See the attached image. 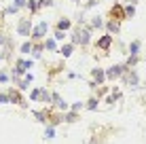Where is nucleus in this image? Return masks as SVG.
Returning a JSON list of instances; mask_svg holds the SVG:
<instances>
[{"label": "nucleus", "mask_w": 146, "mask_h": 144, "mask_svg": "<svg viewBox=\"0 0 146 144\" xmlns=\"http://www.w3.org/2000/svg\"><path fill=\"white\" fill-rule=\"evenodd\" d=\"M30 32H32V21H30V19H19L17 34L19 36H30Z\"/></svg>", "instance_id": "1"}, {"label": "nucleus", "mask_w": 146, "mask_h": 144, "mask_svg": "<svg viewBox=\"0 0 146 144\" xmlns=\"http://www.w3.org/2000/svg\"><path fill=\"white\" fill-rule=\"evenodd\" d=\"M47 30H49V23H47V21H40L38 26L32 30V38H34V40H40V38L47 34Z\"/></svg>", "instance_id": "2"}, {"label": "nucleus", "mask_w": 146, "mask_h": 144, "mask_svg": "<svg viewBox=\"0 0 146 144\" xmlns=\"http://www.w3.org/2000/svg\"><path fill=\"white\" fill-rule=\"evenodd\" d=\"M72 42H74V44H78V42H80V44H87V42H89V30H83V32L78 30V32L74 34Z\"/></svg>", "instance_id": "3"}, {"label": "nucleus", "mask_w": 146, "mask_h": 144, "mask_svg": "<svg viewBox=\"0 0 146 144\" xmlns=\"http://www.w3.org/2000/svg\"><path fill=\"white\" fill-rule=\"evenodd\" d=\"M123 72H125L123 66H112V68L106 72V76H108V78H119V76H123Z\"/></svg>", "instance_id": "4"}, {"label": "nucleus", "mask_w": 146, "mask_h": 144, "mask_svg": "<svg viewBox=\"0 0 146 144\" xmlns=\"http://www.w3.org/2000/svg\"><path fill=\"white\" fill-rule=\"evenodd\" d=\"M51 100L55 102V106H57V108H59V110H68V104H66V102H64V100H62V98H59V96H57V93H53V96H51Z\"/></svg>", "instance_id": "5"}, {"label": "nucleus", "mask_w": 146, "mask_h": 144, "mask_svg": "<svg viewBox=\"0 0 146 144\" xmlns=\"http://www.w3.org/2000/svg\"><path fill=\"white\" fill-rule=\"evenodd\" d=\"M110 42H112V36H110V34H106V36H102V38L98 40V47H100V49H108Z\"/></svg>", "instance_id": "6"}, {"label": "nucleus", "mask_w": 146, "mask_h": 144, "mask_svg": "<svg viewBox=\"0 0 146 144\" xmlns=\"http://www.w3.org/2000/svg\"><path fill=\"white\" fill-rule=\"evenodd\" d=\"M93 78L98 83H104V78H106V74H104V70H100V68H95L93 70Z\"/></svg>", "instance_id": "7"}, {"label": "nucleus", "mask_w": 146, "mask_h": 144, "mask_svg": "<svg viewBox=\"0 0 146 144\" xmlns=\"http://www.w3.org/2000/svg\"><path fill=\"white\" fill-rule=\"evenodd\" d=\"M125 81H127L129 85H138V74H135V72H129V74H125Z\"/></svg>", "instance_id": "8"}, {"label": "nucleus", "mask_w": 146, "mask_h": 144, "mask_svg": "<svg viewBox=\"0 0 146 144\" xmlns=\"http://www.w3.org/2000/svg\"><path fill=\"white\" fill-rule=\"evenodd\" d=\"M129 53H131L133 57H135V55L140 53V42H138V40H133L131 44H129Z\"/></svg>", "instance_id": "9"}, {"label": "nucleus", "mask_w": 146, "mask_h": 144, "mask_svg": "<svg viewBox=\"0 0 146 144\" xmlns=\"http://www.w3.org/2000/svg\"><path fill=\"white\" fill-rule=\"evenodd\" d=\"M26 7L30 9V13H36V11H38V7H40V4L36 2V0H28V2H26Z\"/></svg>", "instance_id": "10"}, {"label": "nucleus", "mask_w": 146, "mask_h": 144, "mask_svg": "<svg viewBox=\"0 0 146 144\" xmlns=\"http://www.w3.org/2000/svg\"><path fill=\"white\" fill-rule=\"evenodd\" d=\"M59 53H62L64 57H70V55H72V44H64V47H62V51H59Z\"/></svg>", "instance_id": "11"}, {"label": "nucleus", "mask_w": 146, "mask_h": 144, "mask_svg": "<svg viewBox=\"0 0 146 144\" xmlns=\"http://www.w3.org/2000/svg\"><path fill=\"white\" fill-rule=\"evenodd\" d=\"M114 15H117L119 19H123V17H125V11H123L121 7H112V17H114Z\"/></svg>", "instance_id": "12"}, {"label": "nucleus", "mask_w": 146, "mask_h": 144, "mask_svg": "<svg viewBox=\"0 0 146 144\" xmlns=\"http://www.w3.org/2000/svg\"><path fill=\"white\" fill-rule=\"evenodd\" d=\"M68 28H70V21H68V19H59V23H57V30H64V32H66Z\"/></svg>", "instance_id": "13"}, {"label": "nucleus", "mask_w": 146, "mask_h": 144, "mask_svg": "<svg viewBox=\"0 0 146 144\" xmlns=\"http://www.w3.org/2000/svg\"><path fill=\"white\" fill-rule=\"evenodd\" d=\"M133 13H135V7L133 4H127L125 7V17H133Z\"/></svg>", "instance_id": "14"}, {"label": "nucleus", "mask_w": 146, "mask_h": 144, "mask_svg": "<svg viewBox=\"0 0 146 144\" xmlns=\"http://www.w3.org/2000/svg\"><path fill=\"white\" fill-rule=\"evenodd\" d=\"M91 26H93V28H102V26H104V21H102V17H93V21H91Z\"/></svg>", "instance_id": "15"}, {"label": "nucleus", "mask_w": 146, "mask_h": 144, "mask_svg": "<svg viewBox=\"0 0 146 144\" xmlns=\"http://www.w3.org/2000/svg\"><path fill=\"white\" fill-rule=\"evenodd\" d=\"M108 30L110 32H119V21H108Z\"/></svg>", "instance_id": "16"}, {"label": "nucleus", "mask_w": 146, "mask_h": 144, "mask_svg": "<svg viewBox=\"0 0 146 144\" xmlns=\"http://www.w3.org/2000/svg\"><path fill=\"white\" fill-rule=\"evenodd\" d=\"M40 100H42L44 104H49V102H51V96H49L47 91H40Z\"/></svg>", "instance_id": "17"}, {"label": "nucleus", "mask_w": 146, "mask_h": 144, "mask_svg": "<svg viewBox=\"0 0 146 144\" xmlns=\"http://www.w3.org/2000/svg\"><path fill=\"white\" fill-rule=\"evenodd\" d=\"M32 51V42H23L21 44V53H30Z\"/></svg>", "instance_id": "18"}, {"label": "nucleus", "mask_w": 146, "mask_h": 144, "mask_svg": "<svg viewBox=\"0 0 146 144\" xmlns=\"http://www.w3.org/2000/svg\"><path fill=\"white\" fill-rule=\"evenodd\" d=\"M44 47H47V49H51V51H55V40H53V38H49V40L44 42Z\"/></svg>", "instance_id": "19"}, {"label": "nucleus", "mask_w": 146, "mask_h": 144, "mask_svg": "<svg viewBox=\"0 0 146 144\" xmlns=\"http://www.w3.org/2000/svg\"><path fill=\"white\" fill-rule=\"evenodd\" d=\"M30 98H32V100H40V89H34V91L30 93Z\"/></svg>", "instance_id": "20"}, {"label": "nucleus", "mask_w": 146, "mask_h": 144, "mask_svg": "<svg viewBox=\"0 0 146 144\" xmlns=\"http://www.w3.org/2000/svg\"><path fill=\"white\" fill-rule=\"evenodd\" d=\"M64 36H66L64 30H57V32H55V40H64Z\"/></svg>", "instance_id": "21"}, {"label": "nucleus", "mask_w": 146, "mask_h": 144, "mask_svg": "<svg viewBox=\"0 0 146 144\" xmlns=\"http://www.w3.org/2000/svg\"><path fill=\"white\" fill-rule=\"evenodd\" d=\"M0 102H2V104L11 102V96H7V93H0Z\"/></svg>", "instance_id": "22"}, {"label": "nucleus", "mask_w": 146, "mask_h": 144, "mask_svg": "<svg viewBox=\"0 0 146 144\" xmlns=\"http://www.w3.org/2000/svg\"><path fill=\"white\" fill-rule=\"evenodd\" d=\"M74 119H76V112H68V115H66V121L68 123H72Z\"/></svg>", "instance_id": "23"}, {"label": "nucleus", "mask_w": 146, "mask_h": 144, "mask_svg": "<svg viewBox=\"0 0 146 144\" xmlns=\"http://www.w3.org/2000/svg\"><path fill=\"white\" fill-rule=\"evenodd\" d=\"M38 4H40V7H51L53 0H38Z\"/></svg>", "instance_id": "24"}, {"label": "nucleus", "mask_w": 146, "mask_h": 144, "mask_svg": "<svg viewBox=\"0 0 146 144\" xmlns=\"http://www.w3.org/2000/svg\"><path fill=\"white\" fill-rule=\"evenodd\" d=\"M80 108H83V104H80V102H74V104H72V110H74V112L80 110Z\"/></svg>", "instance_id": "25"}, {"label": "nucleus", "mask_w": 146, "mask_h": 144, "mask_svg": "<svg viewBox=\"0 0 146 144\" xmlns=\"http://www.w3.org/2000/svg\"><path fill=\"white\" fill-rule=\"evenodd\" d=\"M53 127H47V131H44V136H47V138H53Z\"/></svg>", "instance_id": "26"}, {"label": "nucleus", "mask_w": 146, "mask_h": 144, "mask_svg": "<svg viewBox=\"0 0 146 144\" xmlns=\"http://www.w3.org/2000/svg\"><path fill=\"white\" fill-rule=\"evenodd\" d=\"M7 81H9V74L2 72V74H0V83H7Z\"/></svg>", "instance_id": "27"}, {"label": "nucleus", "mask_w": 146, "mask_h": 144, "mask_svg": "<svg viewBox=\"0 0 146 144\" xmlns=\"http://www.w3.org/2000/svg\"><path fill=\"white\" fill-rule=\"evenodd\" d=\"M98 106V100H89V108H95Z\"/></svg>", "instance_id": "28"}, {"label": "nucleus", "mask_w": 146, "mask_h": 144, "mask_svg": "<svg viewBox=\"0 0 146 144\" xmlns=\"http://www.w3.org/2000/svg\"><path fill=\"white\" fill-rule=\"evenodd\" d=\"M95 4H98V0H89V2H87V7H95Z\"/></svg>", "instance_id": "29"}, {"label": "nucleus", "mask_w": 146, "mask_h": 144, "mask_svg": "<svg viewBox=\"0 0 146 144\" xmlns=\"http://www.w3.org/2000/svg\"><path fill=\"white\" fill-rule=\"evenodd\" d=\"M2 57H4V55H2V51H0V59H2Z\"/></svg>", "instance_id": "30"}]
</instances>
